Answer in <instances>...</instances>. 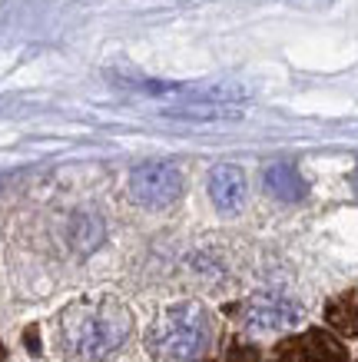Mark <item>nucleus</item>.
I'll return each instance as SVG.
<instances>
[{
	"label": "nucleus",
	"mask_w": 358,
	"mask_h": 362,
	"mask_svg": "<svg viewBox=\"0 0 358 362\" xmlns=\"http://www.w3.org/2000/svg\"><path fill=\"white\" fill-rule=\"evenodd\" d=\"M183 193V176L173 163H143L130 173V197L140 206L163 209Z\"/></svg>",
	"instance_id": "3"
},
{
	"label": "nucleus",
	"mask_w": 358,
	"mask_h": 362,
	"mask_svg": "<svg viewBox=\"0 0 358 362\" xmlns=\"http://www.w3.org/2000/svg\"><path fill=\"white\" fill-rule=\"evenodd\" d=\"M302 316L299 303L279 293H256L246 303V326L256 332H275V329H289L295 326Z\"/></svg>",
	"instance_id": "4"
},
{
	"label": "nucleus",
	"mask_w": 358,
	"mask_h": 362,
	"mask_svg": "<svg viewBox=\"0 0 358 362\" xmlns=\"http://www.w3.org/2000/svg\"><path fill=\"white\" fill-rule=\"evenodd\" d=\"M352 187H355V193H358V170L352 173Z\"/></svg>",
	"instance_id": "8"
},
{
	"label": "nucleus",
	"mask_w": 358,
	"mask_h": 362,
	"mask_svg": "<svg viewBox=\"0 0 358 362\" xmlns=\"http://www.w3.org/2000/svg\"><path fill=\"white\" fill-rule=\"evenodd\" d=\"M213 329L209 316L199 303H176L153 322L150 329V352L160 362H199L209 349Z\"/></svg>",
	"instance_id": "2"
},
{
	"label": "nucleus",
	"mask_w": 358,
	"mask_h": 362,
	"mask_svg": "<svg viewBox=\"0 0 358 362\" xmlns=\"http://www.w3.org/2000/svg\"><path fill=\"white\" fill-rule=\"evenodd\" d=\"M130 336V313L117 299H87L66 309L64 342L76 359L100 362L126 342Z\"/></svg>",
	"instance_id": "1"
},
{
	"label": "nucleus",
	"mask_w": 358,
	"mask_h": 362,
	"mask_svg": "<svg viewBox=\"0 0 358 362\" xmlns=\"http://www.w3.org/2000/svg\"><path fill=\"white\" fill-rule=\"evenodd\" d=\"M209 199L219 213H236L246 203V173L232 163H219L209 173Z\"/></svg>",
	"instance_id": "5"
},
{
	"label": "nucleus",
	"mask_w": 358,
	"mask_h": 362,
	"mask_svg": "<svg viewBox=\"0 0 358 362\" xmlns=\"http://www.w3.org/2000/svg\"><path fill=\"white\" fill-rule=\"evenodd\" d=\"M262 183L269 189L275 199H282V203H295V199L305 197V180L299 176L292 163H272L265 166V173H262Z\"/></svg>",
	"instance_id": "7"
},
{
	"label": "nucleus",
	"mask_w": 358,
	"mask_h": 362,
	"mask_svg": "<svg viewBox=\"0 0 358 362\" xmlns=\"http://www.w3.org/2000/svg\"><path fill=\"white\" fill-rule=\"evenodd\" d=\"M342 346L332 342L322 332H309L302 339H295L292 346H285V359L289 362H342Z\"/></svg>",
	"instance_id": "6"
}]
</instances>
